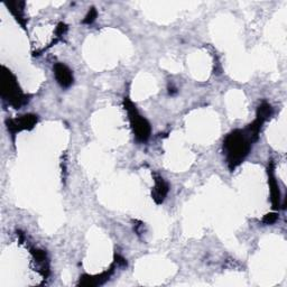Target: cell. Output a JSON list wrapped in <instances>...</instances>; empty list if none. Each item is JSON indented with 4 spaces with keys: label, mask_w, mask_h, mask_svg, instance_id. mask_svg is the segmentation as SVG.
<instances>
[{
    "label": "cell",
    "mask_w": 287,
    "mask_h": 287,
    "mask_svg": "<svg viewBox=\"0 0 287 287\" xmlns=\"http://www.w3.org/2000/svg\"><path fill=\"white\" fill-rule=\"evenodd\" d=\"M253 140L246 130H234L225 138L223 147L227 153V162L230 170H234L251 150Z\"/></svg>",
    "instance_id": "1"
},
{
    "label": "cell",
    "mask_w": 287,
    "mask_h": 287,
    "mask_svg": "<svg viewBox=\"0 0 287 287\" xmlns=\"http://www.w3.org/2000/svg\"><path fill=\"white\" fill-rule=\"evenodd\" d=\"M2 97L15 109H19L29 101V95L20 90L15 75L5 66H3L2 73Z\"/></svg>",
    "instance_id": "2"
},
{
    "label": "cell",
    "mask_w": 287,
    "mask_h": 287,
    "mask_svg": "<svg viewBox=\"0 0 287 287\" xmlns=\"http://www.w3.org/2000/svg\"><path fill=\"white\" fill-rule=\"evenodd\" d=\"M125 108L128 111V116H129V120L134 130V134L136 139L140 142H145L151 137V125L145 118L139 115V112L136 109L135 105L126 98L125 99Z\"/></svg>",
    "instance_id": "3"
},
{
    "label": "cell",
    "mask_w": 287,
    "mask_h": 287,
    "mask_svg": "<svg viewBox=\"0 0 287 287\" xmlns=\"http://www.w3.org/2000/svg\"><path fill=\"white\" fill-rule=\"evenodd\" d=\"M37 120H38L37 116L28 114V115L20 116V117L16 118V119L7 120L6 124H7L8 130L12 132L13 135H16L17 132L22 131V130L33 129L35 125L37 124Z\"/></svg>",
    "instance_id": "4"
},
{
    "label": "cell",
    "mask_w": 287,
    "mask_h": 287,
    "mask_svg": "<svg viewBox=\"0 0 287 287\" xmlns=\"http://www.w3.org/2000/svg\"><path fill=\"white\" fill-rule=\"evenodd\" d=\"M54 74L56 81L62 88H69L73 84V73L65 64L56 63L54 65Z\"/></svg>",
    "instance_id": "5"
},
{
    "label": "cell",
    "mask_w": 287,
    "mask_h": 287,
    "mask_svg": "<svg viewBox=\"0 0 287 287\" xmlns=\"http://www.w3.org/2000/svg\"><path fill=\"white\" fill-rule=\"evenodd\" d=\"M168 184L165 182L162 176H155V186L153 188L152 197L157 204H161L165 200L167 193H168Z\"/></svg>",
    "instance_id": "6"
},
{
    "label": "cell",
    "mask_w": 287,
    "mask_h": 287,
    "mask_svg": "<svg viewBox=\"0 0 287 287\" xmlns=\"http://www.w3.org/2000/svg\"><path fill=\"white\" fill-rule=\"evenodd\" d=\"M114 273V266L109 269V271H105V273H102L100 275H97V276H89V275H83L82 277L80 278V283L79 285L81 286H86V287H92V286H98L104 284L105 281H107L109 279L110 275Z\"/></svg>",
    "instance_id": "7"
},
{
    "label": "cell",
    "mask_w": 287,
    "mask_h": 287,
    "mask_svg": "<svg viewBox=\"0 0 287 287\" xmlns=\"http://www.w3.org/2000/svg\"><path fill=\"white\" fill-rule=\"evenodd\" d=\"M269 174V186H270V194H271V202H273V208L278 209L280 206V192L278 188V184L276 182L274 172H273V164H270L268 168Z\"/></svg>",
    "instance_id": "8"
},
{
    "label": "cell",
    "mask_w": 287,
    "mask_h": 287,
    "mask_svg": "<svg viewBox=\"0 0 287 287\" xmlns=\"http://www.w3.org/2000/svg\"><path fill=\"white\" fill-rule=\"evenodd\" d=\"M6 6H8L9 10L12 12L15 18L18 20V23L22 25L24 28L26 27V19H25V15H24L25 3L24 2H10V3H6Z\"/></svg>",
    "instance_id": "9"
},
{
    "label": "cell",
    "mask_w": 287,
    "mask_h": 287,
    "mask_svg": "<svg viewBox=\"0 0 287 287\" xmlns=\"http://www.w3.org/2000/svg\"><path fill=\"white\" fill-rule=\"evenodd\" d=\"M271 115H273V108L267 102H263L257 110V118L265 122L266 120L269 119Z\"/></svg>",
    "instance_id": "10"
},
{
    "label": "cell",
    "mask_w": 287,
    "mask_h": 287,
    "mask_svg": "<svg viewBox=\"0 0 287 287\" xmlns=\"http://www.w3.org/2000/svg\"><path fill=\"white\" fill-rule=\"evenodd\" d=\"M97 16H98V12H97V9L94 7L90 8L88 15H86L85 18L83 19V24H92L95 20Z\"/></svg>",
    "instance_id": "11"
},
{
    "label": "cell",
    "mask_w": 287,
    "mask_h": 287,
    "mask_svg": "<svg viewBox=\"0 0 287 287\" xmlns=\"http://www.w3.org/2000/svg\"><path fill=\"white\" fill-rule=\"evenodd\" d=\"M277 219H278V214L277 213H268V214H266L264 219H263V222L265 224H273L275 223L276 221H277Z\"/></svg>",
    "instance_id": "12"
},
{
    "label": "cell",
    "mask_w": 287,
    "mask_h": 287,
    "mask_svg": "<svg viewBox=\"0 0 287 287\" xmlns=\"http://www.w3.org/2000/svg\"><path fill=\"white\" fill-rule=\"evenodd\" d=\"M66 30H68V26H66L64 23H60L58 27H56V36H58V38H61L62 36H64Z\"/></svg>",
    "instance_id": "13"
},
{
    "label": "cell",
    "mask_w": 287,
    "mask_h": 287,
    "mask_svg": "<svg viewBox=\"0 0 287 287\" xmlns=\"http://www.w3.org/2000/svg\"><path fill=\"white\" fill-rule=\"evenodd\" d=\"M116 263H117V265H119V266H127L126 259L122 258L121 256H119V255L116 256Z\"/></svg>",
    "instance_id": "14"
}]
</instances>
